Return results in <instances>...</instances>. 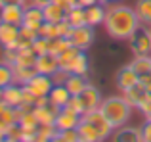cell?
I'll list each match as a JSON object with an SVG mask.
<instances>
[{"instance_id": "obj_1", "label": "cell", "mask_w": 151, "mask_h": 142, "mask_svg": "<svg viewBox=\"0 0 151 142\" xmlns=\"http://www.w3.org/2000/svg\"><path fill=\"white\" fill-rule=\"evenodd\" d=\"M140 25L142 23L138 19V14L132 8L122 6V4H115V6L107 8L103 27H105L107 35L115 41H128Z\"/></svg>"}, {"instance_id": "obj_2", "label": "cell", "mask_w": 151, "mask_h": 142, "mask_svg": "<svg viewBox=\"0 0 151 142\" xmlns=\"http://www.w3.org/2000/svg\"><path fill=\"white\" fill-rule=\"evenodd\" d=\"M101 113L111 121L115 129L122 127L130 121L132 117V106L124 100V96H109V98H103L101 104H100Z\"/></svg>"}, {"instance_id": "obj_3", "label": "cell", "mask_w": 151, "mask_h": 142, "mask_svg": "<svg viewBox=\"0 0 151 142\" xmlns=\"http://www.w3.org/2000/svg\"><path fill=\"white\" fill-rule=\"evenodd\" d=\"M130 50L134 56H147L151 54V29L147 25H140L138 31L128 38Z\"/></svg>"}, {"instance_id": "obj_4", "label": "cell", "mask_w": 151, "mask_h": 142, "mask_svg": "<svg viewBox=\"0 0 151 142\" xmlns=\"http://www.w3.org/2000/svg\"><path fill=\"white\" fill-rule=\"evenodd\" d=\"M82 119H86L88 123H92L94 127L100 131V135H101V138H103V140H105V138H111V135H113L115 127L111 125V121L101 113V109H100V108L86 112L84 115H82Z\"/></svg>"}, {"instance_id": "obj_5", "label": "cell", "mask_w": 151, "mask_h": 142, "mask_svg": "<svg viewBox=\"0 0 151 142\" xmlns=\"http://www.w3.org/2000/svg\"><path fill=\"white\" fill-rule=\"evenodd\" d=\"M94 27L92 25H82V27H73V33H71L69 41L73 46H77L78 50H88L94 42Z\"/></svg>"}, {"instance_id": "obj_6", "label": "cell", "mask_w": 151, "mask_h": 142, "mask_svg": "<svg viewBox=\"0 0 151 142\" xmlns=\"http://www.w3.org/2000/svg\"><path fill=\"white\" fill-rule=\"evenodd\" d=\"M25 88L29 90L31 94H35L37 98H40V96H48L50 90L54 88V81H52L50 75L37 73V75H35V77L25 85Z\"/></svg>"}, {"instance_id": "obj_7", "label": "cell", "mask_w": 151, "mask_h": 142, "mask_svg": "<svg viewBox=\"0 0 151 142\" xmlns=\"http://www.w3.org/2000/svg\"><path fill=\"white\" fill-rule=\"evenodd\" d=\"M0 44L2 48H19V25L0 21Z\"/></svg>"}, {"instance_id": "obj_8", "label": "cell", "mask_w": 151, "mask_h": 142, "mask_svg": "<svg viewBox=\"0 0 151 142\" xmlns=\"http://www.w3.org/2000/svg\"><path fill=\"white\" fill-rule=\"evenodd\" d=\"M82 115H78L77 112H73V109L69 108V106H63L61 109H59L58 117H55V127H58V131H65V129H77V125L81 123Z\"/></svg>"}, {"instance_id": "obj_9", "label": "cell", "mask_w": 151, "mask_h": 142, "mask_svg": "<svg viewBox=\"0 0 151 142\" xmlns=\"http://www.w3.org/2000/svg\"><path fill=\"white\" fill-rule=\"evenodd\" d=\"M23 14H25V6H21V4H4V6H0V21L21 25Z\"/></svg>"}, {"instance_id": "obj_10", "label": "cell", "mask_w": 151, "mask_h": 142, "mask_svg": "<svg viewBox=\"0 0 151 142\" xmlns=\"http://www.w3.org/2000/svg\"><path fill=\"white\" fill-rule=\"evenodd\" d=\"M59 109L61 108H58L55 104L48 102V104H44V106H35L33 113H35V117L38 119L40 125H52V123H55V117H58Z\"/></svg>"}, {"instance_id": "obj_11", "label": "cell", "mask_w": 151, "mask_h": 142, "mask_svg": "<svg viewBox=\"0 0 151 142\" xmlns=\"http://www.w3.org/2000/svg\"><path fill=\"white\" fill-rule=\"evenodd\" d=\"M138 81H140V75L130 67V64L119 69V73H117V88L121 90V92L132 88L134 85H138Z\"/></svg>"}, {"instance_id": "obj_12", "label": "cell", "mask_w": 151, "mask_h": 142, "mask_svg": "<svg viewBox=\"0 0 151 142\" xmlns=\"http://www.w3.org/2000/svg\"><path fill=\"white\" fill-rule=\"evenodd\" d=\"M35 69L37 73H44V75H54L55 71L59 69V62H58V56L46 52V54H40L37 56V62H35Z\"/></svg>"}, {"instance_id": "obj_13", "label": "cell", "mask_w": 151, "mask_h": 142, "mask_svg": "<svg viewBox=\"0 0 151 142\" xmlns=\"http://www.w3.org/2000/svg\"><path fill=\"white\" fill-rule=\"evenodd\" d=\"M44 23V12H42L40 6H25V14H23V23L21 25L31 27V29H40V25Z\"/></svg>"}, {"instance_id": "obj_14", "label": "cell", "mask_w": 151, "mask_h": 142, "mask_svg": "<svg viewBox=\"0 0 151 142\" xmlns=\"http://www.w3.org/2000/svg\"><path fill=\"white\" fill-rule=\"evenodd\" d=\"M111 140L115 142H142V127H119L113 131Z\"/></svg>"}, {"instance_id": "obj_15", "label": "cell", "mask_w": 151, "mask_h": 142, "mask_svg": "<svg viewBox=\"0 0 151 142\" xmlns=\"http://www.w3.org/2000/svg\"><path fill=\"white\" fill-rule=\"evenodd\" d=\"M2 100L6 102L8 106H12V108L21 106L23 104V86L15 85V83L4 86V88H2Z\"/></svg>"}, {"instance_id": "obj_16", "label": "cell", "mask_w": 151, "mask_h": 142, "mask_svg": "<svg viewBox=\"0 0 151 142\" xmlns=\"http://www.w3.org/2000/svg\"><path fill=\"white\" fill-rule=\"evenodd\" d=\"M78 96L82 98V102H84V108H86V112H90V109H96V108H100V104H101V92L96 88L94 85H86V88L82 90Z\"/></svg>"}, {"instance_id": "obj_17", "label": "cell", "mask_w": 151, "mask_h": 142, "mask_svg": "<svg viewBox=\"0 0 151 142\" xmlns=\"http://www.w3.org/2000/svg\"><path fill=\"white\" fill-rule=\"evenodd\" d=\"M77 133H78V140L81 142H100V140H103L100 131L92 123H88L86 119H81V123L77 125Z\"/></svg>"}, {"instance_id": "obj_18", "label": "cell", "mask_w": 151, "mask_h": 142, "mask_svg": "<svg viewBox=\"0 0 151 142\" xmlns=\"http://www.w3.org/2000/svg\"><path fill=\"white\" fill-rule=\"evenodd\" d=\"M105 14H107V8H103V4L96 2V4H92V6L86 8V21H88V25H92V27L103 25Z\"/></svg>"}, {"instance_id": "obj_19", "label": "cell", "mask_w": 151, "mask_h": 142, "mask_svg": "<svg viewBox=\"0 0 151 142\" xmlns=\"http://www.w3.org/2000/svg\"><path fill=\"white\" fill-rule=\"evenodd\" d=\"M12 69H14V83L21 86H25L37 75L35 65H12Z\"/></svg>"}, {"instance_id": "obj_20", "label": "cell", "mask_w": 151, "mask_h": 142, "mask_svg": "<svg viewBox=\"0 0 151 142\" xmlns=\"http://www.w3.org/2000/svg\"><path fill=\"white\" fill-rule=\"evenodd\" d=\"M42 12H44V21L50 23H59L67 17V12L63 8H59L55 2H48L46 6H42Z\"/></svg>"}, {"instance_id": "obj_21", "label": "cell", "mask_w": 151, "mask_h": 142, "mask_svg": "<svg viewBox=\"0 0 151 142\" xmlns=\"http://www.w3.org/2000/svg\"><path fill=\"white\" fill-rule=\"evenodd\" d=\"M48 98H50L52 104H55L58 108H63V106H67V102H69L71 92L67 90L65 85H54V88L50 90Z\"/></svg>"}, {"instance_id": "obj_22", "label": "cell", "mask_w": 151, "mask_h": 142, "mask_svg": "<svg viewBox=\"0 0 151 142\" xmlns=\"http://www.w3.org/2000/svg\"><path fill=\"white\" fill-rule=\"evenodd\" d=\"M88 81H86V75H77V73H71L65 81V86L67 90L71 92V96H78L82 90L86 88Z\"/></svg>"}, {"instance_id": "obj_23", "label": "cell", "mask_w": 151, "mask_h": 142, "mask_svg": "<svg viewBox=\"0 0 151 142\" xmlns=\"http://www.w3.org/2000/svg\"><path fill=\"white\" fill-rule=\"evenodd\" d=\"M145 94H147V90H145L144 86H142L140 83H138V85H134L132 88L124 90V92H122V96H124V100L128 102V104L132 106V108H138V104H140V100H142V98L145 96Z\"/></svg>"}, {"instance_id": "obj_24", "label": "cell", "mask_w": 151, "mask_h": 142, "mask_svg": "<svg viewBox=\"0 0 151 142\" xmlns=\"http://www.w3.org/2000/svg\"><path fill=\"white\" fill-rule=\"evenodd\" d=\"M67 21H69L73 27L88 25V21H86V8H82V6L71 8V10L67 12Z\"/></svg>"}, {"instance_id": "obj_25", "label": "cell", "mask_w": 151, "mask_h": 142, "mask_svg": "<svg viewBox=\"0 0 151 142\" xmlns=\"http://www.w3.org/2000/svg\"><path fill=\"white\" fill-rule=\"evenodd\" d=\"M40 37L37 29H31V27L19 25V48H27V46H33V42Z\"/></svg>"}, {"instance_id": "obj_26", "label": "cell", "mask_w": 151, "mask_h": 142, "mask_svg": "<svg viewBox=\"0 0 151 142\" xmlns=\"http://www.w3.org/2000/svg\"><path fill=\"white\" fill-rule=\"evenodd\" d=\"M35 62H37V52L33 50V46L17 48V58H15L14 65H35Z\"/></svg>"}, {"instance_id": "obj_27", "label": "cell", "mask_w": 151, "mask_h": 142, "mask_svg": "<svg viewBox=\"0 0 151 142\" xmlns=\"http://www.w3.org/2000/svg\"><path fill=\"white\" fill-rule=\"evenodd\" d=\"M136 14L142 25L151 27V0H138L136 4Z\"/></svg>"}, {"instance_id": "obj_28", "label": "cell", "mask_w": 151, "mask_h": 142, "mask_svg": "<svg viewBox=\"0 0 151 142\" xmlns=\"http://www.w3.org/2000/svg\"><path fill=\"white\" fill-rule=\"evenodd\" d=\"M81 52V50L77 48V46H69L67 50H63L61 54L58 56V62H59V69H65V71H69L71 67V64L75 62V58H77V54ZM71 73V71H69Z\"/></svg>"}, {"instance_id": "obj_29", "label": "cell", "mask_w": 151, "mask_h": 142, "mask_svg": "<svg viewBox=\"0 0 151 142\" xmlns=\"http://www.w3.org/2000/svg\"><path fill=\"white\" fill-rule=\"evenodd\" d=\"M130 67L138 75L151 73V54H147V56H134V60L130 62Z\"/></svg>"}, {"instance_id": "obj_30", "label": "cell", "mask_w": 151, "mask_h": 142, "mask_svg": "<svg viewBox=\"0 0 151 142\" xmlns=\"http://www.w3.org/2000/svg\"><path fill=\"white\" fill-rule=\"evenodd\" d=\"M69 71L71 73H77V75H88V56L84 54V50H81V52L77 54V58H75V62L71 64Z\"/></svg>"}, {"instance_id": "obj_31", "label": "cell", "mask_w": 151, "mask_h": 142, "mask_svg": "<svg viewBox=\"0 0 151 142\" xmlns=\"http://www.w3.org/2000/svg\"><path fill=\"white\" fill-rule=\"evenodd\" d=\"M58 136V127L52 125H38L37 129V142H52Z\"/></svg>"}, {"instance_id": "obj_32", "label": "cell", "mask_w": 151, "mask_h": 142, "mask_svg": "<svg viewBox=\"0 0 151 142\" xmlns=\"http://www.w3.org/2000/svg\"><path fill=\"white\" fill-rule=\"evenodd\" d=\"M69 46H73L69 38H65V37H55V38H50V48H48V52L54 54V56H59V54H61L63 50H67Z\"/></svg>"}, {"instance_id": "obj_33", "label": "cell", "mask_w": 151, "mask_h": 142, "mask_svg": "<svg viewBox=\"0 0 151 142\" xmlns=\"http://www.w3.org/2000/svg\"><path fill=\"white\" fill-rule=\"evenodd\" d=\"M14 83V69L10 64L0 62V86H8Z\"/></svg>"}, {"instance_id": "obj_34", "label": "cell", "mask_w": 151, "mask_h": 142, "mask_svg": "<svg viewBox=\"0 0 151 142\" xmlns=\"http://www.w3.org/2000/svg\"><path fill=\"white\" fill-rule=\"evenodd\" d=\"M38 35L40 37H46V38H55L59 37V31H58V23H50V21H44L38 29Z\"/></svg>"}, {"instance_id": "obj_35", "label": "cell", "mask_w": 151, "mask_h": 142, "mask_svg": "<svg viewBox=\"0 0 151 142\" xmlns=\"http://www.w3.org/2000/svg\"><path fill=\"white\" fill-rule=\"evenodd\" d=\"M55 140H58V142H81V140H78L77 129H65V131H58Z\"/></svg>"}, {"instance_id": "obj_36", "label": "cell", "mask_w": 151, "mask_h": 142, "mask_svg": "<svg viewBox=\"0 0 151 142\" xmlns=\"http://www.w3.org/2000/svg\"><path fill=\"white\" fill-rule=\"evenodd\" d=\"M67 106H69L73 112H77L78 115H84L86 113V108H84V102H82L81 96H71L69 102H67Z\"/></svg>"}, {"instance_id": "obj_37", "label": "cell", "mask_w": 151, "mask_h": 142, "mask_svg": "<svg viewBox=\"0 0 151 142\" xmlns=\"http://www.w3.org/2000/svg\"><path fill=\"white\" fill-rule=\"evenodd\" d=\"M50 48V38L46 37H38L37 41L33 42V50L37 52V56H40V54H46Z\"/></svg>"}, {"instance_id": "obj_38", "label": "cell", "mask_w": 151, "mask_h": 142, "mask_svg": "<svg viewBox=\"0 0 151 142\" xmlns=\"http://www.w3.org/2000/svg\"><path fill=\"white\" fill-rule=\"evenodd\" d=\"M138 109H140V112L144 113L145 117L151 113V92H147V94H145V96L140 100V104H138Z\"/></svg>"}, {"instance_id": "obj_39", "label": "cell", "mask_w": 151, "mask_h": 142, "mask_svg": "<svg viewBox=\"0 0 151 142\" xmlns=\"http://www.w3.org/2000/svg\"><path fill=\"white\" fill-rule=\"evenodd\" d=\"M69 71H65V69H58L54 75H52V81H54V85H65V81H67V77H69Z\"/></svg>"}, {"instance_id": "obj_40", "label": "cell", "mask_w": 151, "mask_h": 142, "mask_svg": "<svg viewBox=\"0 0 151 142\" xmlns=\"http://www.w3.org/2000/svg\"><path fill=\"white\" fill-rule=\"evenodd\" d=\"M15 58H17V48H4V58H2V62L14 65Z\"/></svg>"}, {"instance_id": "obj_41", "label": "cell", "mask_w": 151, "mask_h": 142, "mask_svg": "<svg viewBox=\"0 0 151 142\" xmlns=\"http://www.w3.org/2000/svg\"><path fill=\"white\" fill-rule=\"evenodd\" d=\"M142 138L144 142H151V119H145V123L142 125Z\"/></svg>"}, {"instance_id": "obj_42", "label": "cell", "mask_w": 151, "mask_h": 142, "mask_svg": "<svg viewBox=\"0 0 151 142\" xmlns=\"http://www.w3.org/2000/svg\"><path fill=\"white\" fill-rule=\"evenodd\" d=\"M52 2H55L59 8H63L65 12H69L71 8H75V6H78V2L77 0H52Z\"/></svg>"}, {"instance_id": "obj_43", "label": "cell", "mask_w": 151, "mask_h": 142, "mask_svg": "<svg viewBox=\"0 0 151 142\" xmlns=\"http://www.w3.org/2000/svg\"><path fill=\"white\" fill-rule=\"evenodd\" d=\"M140 83L142 86H144L147 92H151V73H144V75H140Z\"/></svg>"}, {"instance_id": "obj_44", "label": "cell", "mask_w": 151, "mask_h": 142, "mask_svg": "<svg viewBox=\"0 0 151 142\" xmlns=\"http://www.w3.org/2000/svg\"><path fill=\"white\" fill-rule=\"evenodd\" d=\"M4 4H21V6H25L27 0H0V6H4Z\"/></svg>"}, {"instance_id": "obj_45", "label": "cell", "mask_w": 151, "mask_h": 142, "mask_svg": "<svg viewBox=\"0 0 151 142\" xmlns=\"http://www.w3.org/2000/svg\"><path fill=\"white\" fill-rule=\"evenodd\" d=\"M77 2H78V6L88 8V6H92V4H96V0H77Z\"/></svg>"}, {"instance_id": "obj_46", "label": "cell", "mask_w": 151, "mask_h": 142, "mask_svg": "<svg viewBox=\"0 0 151 142\" xmlns=\"http://www.w3.org/2000/svg\"><path fill=\"white\" fill-rule=\"evenodd\" d=\"M29 2L31 4H33V6H46V4H48V2H52V0H29Z\"/></svg>"}, {"instance_id": "obj_47", "label": "cell", "mask_w": 151, "mask_h": 142, "mask_svg": "<svg viewBox=\"0 0 151 142\" xmlns=\"http://www.w3.org/2000/svg\"><path fill=\"white\" fill-rule=\"evenodd\" d=\"M96 2H100V4H107L109 0H96Z\"/></svg>"}, {"instance_id": "obj_48", "label": "cell", "mask_w": 151, "mask_h": 142, "mask_svg": "<svg viewBox=\"0 0 151 142\" xmlns=\"http://www.w3.org/2000/svg\"><path fill=\"white\" fill-rule=\"evenodd\" d=\"M2 88H4V86H0V102H2Z\"/></svg>"}, {"instance_id": "obj_49", "label": "cell", "mask_w": 151, "mask_h": 142, "mask_svg": "<svg viewBox=\"0 0 151 142\" xmlns=\"http://www.w3.org/2000/svg\"><path fill=\"white\" fill-rule=\"evenodd\" d=\"M145 119H151V113H149V115H147V117H145Z\"/></svg>"}, {"instance_id": "obj_50", "label": "cell", "mask_w": 151, "mask_h": 142, "mask_svg": "<svg viewBox=\"0 0 151 142\" xmlns=\"http://www.w3.org/2000/svg\"><path fill=\"white\" fill-rule=\"evenodd\" d=\"M111 2H117V0H111Z\"/></svg>"}]
</instances>
